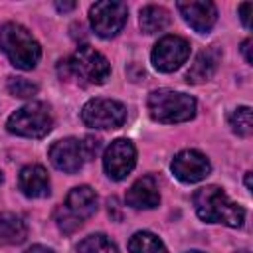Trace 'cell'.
Segmentation results:
<instances>
[{
  "mask_svg": "<svg viewBox=\"0 0 253 253\" xmlns=\"http://www.w3.org/2000/svg\"><path fill=\"white\" fill-rule=\"evenodd\" d=\"M8 91L10 95L14 97H20V99H30L38 93V85L24 79V77H8Z\"/></svg>",
  "mask_w": 253,
  "mask_h": 253,
  "instance_id": "22",
  "label": "cell"
},
{
  "mask_svg": "<svg viewBox=\"0 0 253 253\" xmlns=\"http://www.w3.org/2000/svg\"><path fill=\"white\" fill-rule=\"evenodd\" d=\"M219 59H221V53L217 47L202 49L186 73L188 83H204V81L211 79V75L215 73V69L219 65Z\"/></svg>",
  "mask_w": 253,
  "mask_h": 253,
  "instance_id": "16",
  "label": "cell"
},
{
  "mask_svg": "<svg viewBox=\"0 0 253 253\" xmlns=\"http://www.w3.org/2000/svg\"><path fill=\"white\" fill-rule=\"evenodd\" d=\"M245 186H247V190H251V172L245 174Z\"/></svg>",
  "mask_w": 253,
  "mask_h": 253,
  "instance_id": "28",
  "label": "cell"
},
{
  "mask_svg": "<svg viewBox=\"0 0 253 253\" xmlns=\"http://www.w3.org/2000/svg\"><path fill=\"white\" fill-rule=\"evenodd\" d=\"M136 164V148L128 138H117L109 144L103 156V168L109 178L123 180L126 178Z\"/></svg>",
  "mask_w": 253,
  "mask_h": 253,
  "instance_id": "10",
  "label": "cell"
},
{
  "mask_svg": "<svg viewBox=\"0 0 253 253\" xmlns=\"http://www.w3.org/2000/svg\"><path fill=\"white\" fill-rule=\"evenodd\" d=\"M146 107L150 117L164 125L184 123L196 115V99L186 93L170 91V89L152 91L148 95Z\"/></svg>",
  "mask_w": 253,
  "mask_h": 253,
  "instance_id": "4",
  "label": "cell"
},
{
  "mask_svg": "<svg viewBox=\"0 0 253 253\" xmlns=\"http://www.w3.org/2000/svg\"><path fill=\"white\" fill-rule=\"evenodd\" d=\"M55 8H57L59 12H67V10H73V8H75V2H57Z\"/></svg>",
  "mask_w": 253,
  "mask_h": 253,
  "instance_id": "27",
  "label": "cell"
},
{
  "mask_svg": "<svg viewBox=\"0 0 253 253\" xmlns=\"http://www.w3.org/2000/svg\"><path fill=\"white\" fill-rule=\"evenodd\" d=\"M24 253H53L49 247H45V245H32L30 249H26Z\"/></svg>",
  "mask_w": 253,
  "mask_h": 253,
  "instance_id": "26",
  "label": "cell"
},
{
  "mask_svg": "<svg viewBox=\"0 0 253 253\" xmlns=\"http://www.w3.org/2000/svg\"><path fill=\"white\" fill-rule=\"evenodd\" d=\"M81 121L91 128H119L126 121V107L115 99H91L81 109Z\"/></svg>",
  "mask_w": 253,
  "mask_h": 253,
  "instance_id": "7",
  "label": "cell"
},
{
  "mask_svg": "<svg viewBox=\"0 0 253 253\" xmlns=\"http://www.w3.org/2000/svg\"><path fill=\"white\" fill-rule=\"evenodd\" d=\"M18 186L28 198H45L49 196V176L47 170L40 164H28L18 176Z\"/></svg>",
  "mask_w": 253,
  "mask_h": 253,
  "instance_id": "15",
  "label": "cell"
},
{
  "mask_svg": "<svg viewBox=\"0 0 253 253\" xmlns=\"http://www.w3.org/2000/svg\"><path fill=\"white\" fill-rule=\"evenodd\" d=\"M95 211H97L95 190L89 186H77L67 194L65 202L55 210V221L63 233H73Z\"/></svg>",
  "mask_w": 253,
  "mask_h": 253,
  "instance_id": "5",
  "label": "cell"
},
{
  "mask_svg": "<svg viewBox=\"0 0 253 253\" xmlns=\"http://www.w3.org/2000/svg\"><path fill=\"white\" fill-rule=\"evenodd\" d=\"M126 204L134 210H152L160 204V192L158 184L152 176H142L138 178L126 192L125 196Z\"/></svg>",
  "mask_w": 253,
  "mask_h": 253,
  "instance_id": "14",
  "label": "cell"
},
{
  "mask_svg": "<svg viewBox=\"0 0 253 253\" xmlns=\"http://www.w3.org/2000/svg\"><path fill=\"white\" fill-rule=\"evenodd\" d=\"M0 49L14 67L24 71L34 69L42 55V47L36 38L16 22H8L0 28Z\"/></svg>",
  "mask_w": 253,
  "mask_h": 253,
  "instance_id": "3",
  "label": "cell"
},
{
  "mask_svg": "<svg viewBox=\"0 0 253 253\" xmlns=\"http://www.w3.org/2000/svg\"><path fill=\"white\" fill-rule=\"evenodd\" d=\"M0 184H2V172H0Z\"/></svg>",
  "mask_w": 253,
  "mask_h": 253,
  "instance_id": "30",
  "label": "cell"
},
{
  "mask_svg": "<svg viewBox=\"0 0 253 253\" xmlns=\"http://www.w3.org/2000/svg\"><path fill=\"white\" fill-rule=\"evenodd\" d=\"M26 235H28V227L20 215H16L12 211L0 213V243L18 245L26 239Z\"/></svg>",
  "mask_w": 253,
  "mask_h": 253,
  "instance_id": "17",
  "label": "cell"
},
{
  "mask_svg": "<svg viewBox=\"0 0 253 253\" xmlns=\"http://www.w3.org/2000/svg\"><path fill=\"white\" fill-rule=\"evenodd\" d=\"M63 79H75L79 85H101L111 73V65L103 53L89 45H81L75 53L59 63Z\"/></svg>",
  "mask_w": 253,
  "mask_h": 253,
  "instance_id": "2",
  "label": "cell"
},
{
  "mask_svg": "<svg viewBox=\"0 0 253 253\" xmlns=\"http://www.w3.org/2000/svg\"><path fill=\"white\" fill-rule=\"evenodd\" d=\"M130 253H168L164 243L150 231H136L128 241Z\"/></svg>",
  "mask_w": 253,
  "mask_h": 253,
  "instance_id": "19",
  "label": "cell"
},
{
  "mask_svg": "<svg viewBox=\"0 0 253 253\" xmlns=\"http://www.w3.org/2000/svg\"><path fill=\"white\" fill-rule=\"evenodd\" d=\"M210 170H211L210 160L198 150H182L172 160L174 176L186 184H194V182L204 180L210 174Z\"/></svg>",
  "mask_w": 253,
  "mask_h": 253,
  "instance_id": "11",
  "label": "cell"
},
{
  "mask_svg": "<svg viewBox=\"0 0 253 253\" xmlns=\"http://www.w3.org/2000/svg\"><path fill=\"white\" fill-rule=\"evenodd\" d=\"M176 8L190 28L200 34L210 32L217 20V8L213 2H178Z\"/></svg>",
  "mask_w": 253,
  "mask_h": 253,
  "instance_id": "13",
  "label": "cell"
},
{
  "mask_svg": "<svg viewBox=\"0 0 253 253\" xmlns=\"http://www.w3.org/2000/svg\"><path fill=\"white\" fill-rule=\"evenodd\" d=\"M89 18H91V26H93V30H95L97 36H101V38H113L126 24L128 8H126L125 2L103 0V2H95L91 6Z\"/></svg>",
  "mask_w": 253,
  "mask_h": 253,
  "instance_id": "8",
  "label": "cell"
},
{
  "mask_svg": "<svg viewBox=\"0 0 253 253\" xmlns=\"http://www.w3.org/2000/svg\"><path fill=\"white\" fill-rule=\"evenodd\" d=\"M140 28L144 34H156L164 30L170 22V14L162 6H144L140 10Z\"/></svg>",
  "mask_w": 253,
  "mask_h": 253,
  "instance_id": "18",
  "label": "cell"
},
{
  "mask_svg": "<svg viewBox=\"0 0 253 253\" xmlns=\"http://www.w3.org/2000/svg\"><path fill=\"white\" fill-rule=\"evenodd\" d=\"M49 160L57 170H61L65 174L79 172L83 162H85L81 140H77V138H61V140L53 142L51 148H49Z\"/></svg>",
  "mask_w": 253,
  "mask_h": 253,
  "instance_id": "12",
  "label": "cell"
},
{
  "mask_svg": "<svg viewBox=\"0 0 253 253\" xmlns=\"http://www.w3.org/2000/svg\"><path fill=\"white\" fill-rule=\"evenodd\" d=\"M196 213L202 221L208 223H223L227 227H241L245 219V210L231 202L227 194L217 186H204L196 190L194 198Z\"/></svg>",
  "mask_w": 253,
  "mask_h": 253,
  "instance_id": "1",
  "label": "cell"
},
{
  "mask_svg": "<svg viewBox=\"0 0 253 253\" xmlns=\"http://www.w3.org/2000/svg\"><path fill=\"white\" fill-rule=\"evenodd\" d=\"M81 146H83L85 160H93V158L99 154V150H101V138L89 134V136H85V138L81 140Z\"/></svg>",
  "mask_w": 253,
  "mask_h": 253,
  "instance_id": "23",
  "label": "cell"
},
{
  "mask_svg": "<svg viewBox=\"0 0 253 253\" xmlns=\"http://www.w3.org/2000/svg\"><path fill=\"white\" fill-rule=\"evenodd\" d=\"M77 253H119L117 245L103 233H95L85 237L79 245H77Z\"/></svg>",
  "mask_w": 253,
  "mask_h": 253,
  "instance_id": "20",
  "label": "cell"
},
{
  "mask_svg": "<svg viewBox=\"0 0 253 253\" xmlns=\"http://www.w3.org/2000/svg\"><path fill=\"white\" fill-rule=\"evenodd\" d=\"M249 49H251V40L247 38L243 43H241V51H243V55H245V61L247 63H251L253 59H251V53H249Z\"/></svg>",
  "mask_w": 253,
  "mask_h": 253,
  "instance_id": "25",
  "label": "cell"
},
{
  "mask_svg": "<svg viewBox=\"0 0 253 253\" xmlns=\"http://www.w3.org/2000/svg\"><path fill=\"white\" fill-rule=\"evenodd\" d=\"M229 125H231V130L237 134V136H251V130H253V119H251V109L249 107H239L231 113L229 117Z\"/></svg>",
  "mask_w": 253,
  "mask_h": 253,
  "instance_id": "21",
  "label": "cell"
},
{
  "mask_svg": "<svg viewBox=\"0 0 253 253\" xmlns=\"http://www.w3.org/2000/svg\"><path fill=\"white\" fill-rule=\"evenodd\" d=\"M251 8H253L251 2H245V4L239 6V18H241V22H243L245 28H249V10Z\"/></svg>",
  "mask_w": 253,
  "mask_h": 253,
  "instance_id": "24",
  "label": "cell"
},
{
  "mask_svg": "<svg viewBox=\"0 0 253 253\" xmlns=\"http://www.w3.org/2000/svg\"><path fill=\"white\" fill-rule=\"evenodd\" d=\"M186 253H202V251H196V249H194V251H186Z\"/></svg>",
  "mask_w": 253,
  "mask_h": 253,
  "instance_id": "29",
  "label": "cell"
},
{
  "mask_svg": "<svg viewBox=\"0 0 253 253\" xmlns=\"http://www.w3.org/2000/svg\"><path fill=\"white\" fill-rule=\"evenodd\" d=\"M150 57H152V65L158 71H162V73L176 71L190 57V43H188V40H184L182 36H176V34L164 36L154 45Z\"/></svg>",
  "mask_w": 253,
  "mask_h": 253,
  "instance_id": "9",
  "label": "cell"
},
{
  "mask_svg": "<svg viewBox=\"0 0 253 253\" xmlns=\"http://www.w3.org/2000/svg\"><path fill=\"white\" fill-rule=\"evenodd\" d=\"M51 125H53V119H51L49 107L38 101L28 103L18 111H14L6 123L12 134L26 136V138H43L51 130Z\"/></svg>",
  "mask_w": 253,
  "mask_h": 253,
  "instance_id": "6",
  "label": "cell"
}]
</instances>
